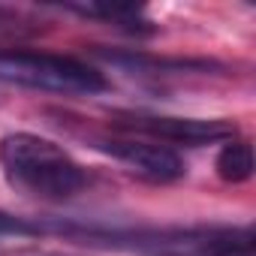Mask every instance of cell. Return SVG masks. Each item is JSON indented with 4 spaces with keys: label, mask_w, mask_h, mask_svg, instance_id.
Instances as JSON below:
<instances>
[{
    "label": "cell",
    "mask_w": 256,
    "mask_h": 256,
    "mask_svg": "<svg viewBox=\"0 0 256 256\" xmlns=\"http://www.w3.org/2000/svg\"><path fill=\"white\" fill-rule=\"evenodd\" d=\"M0 169L10 187L36 202H66L88 187V172L70 151L36 133H6L0 139Z\"/></svg>",
    "instance_id": "cell-1"
},
{
    "label": "cell",
    "mask_w": 256,
    "mask_h": 256,
    "mask_svg": "<svg viewBox=\"0 0 256 256\" xmlns=\"http://www.w3.org/2000/svg\"><path fill=\"white\" fill-rule=\"evenodd\" d=\"M0 82L60 94V96H96L108 90V78L94 64L54 54V52H30V48H6L0 52Z\"/></svg>",
    "instance_id": "cell-2"
},
{
    "label": "cell",
    "mask_w": 256,
    "mask_h": 256,
    "mask_svg": "<svg viewBox=\"0 0 256 256\" xmlns=\"http://www.w3.org/2000/svg\"><path fill=\"white\" fill-rule=\"evenodd\" d=\"M118 133L142 136L166 148H202L229 142L238 136V126L223 118H172V114H114Z\"/></svg>",
    "instance_id": "cell-3"
},
{
    "label": "cell",
    "mask_w": 256,
    "mask_h": 256,
    "mask_svg": "<svg viewBox=\"0 0 256 256\" xmlns=\"http://www.w3.org/2000/svg\"><path fill=\"white\" fill-rule=\"evenodd\" d=\"M90 145L96 151L108 154L112 160L124 163L133 175H139L151 184H175L187 175V163L175 148H166V145L142 139V136L106 133V136H94Z\"/></svg>",
    "instance_id": "cell-4"
},
{
    "label": "cell",
    "mask_w": 256,
    "mask_h": 256,
    "mask_svg": "<svg viewBox=\"0 0 256 256\" xmlns=\"http://www.w3.org/2000/svg\"><path fill=\"white\" fill-rule=\"evenodd\" d=\"M102 64L118 66L130 76H208L220 64L205 58H157L142 52H96Z\"/></svg>",
    "instance_id": "cell-5"
},
{
    "label": "cell",
    "mask_w": 256,
    "mask_h": 256,
    "mask_svg": "<svg viewBox=\"0 0 256 256\" xmlns=\"http://www.w3.org/2000/svg\"><path fill=\"white\" fill-rule=\"evenodd\" d=\"M64 12L90 18V22H102L106 28H114L120 34L130 36H151L157 28L154 22L145 16L142 6H114V4H60Z\"/></svg>",
    "instance_id": "cell-6"
},
{
    "label": "cell",
    "mask_w": 256,
    "mask_h": 256,
    "mask_svg": "<svg viewBox=\"0 0 256 256\" xmlns=\"http://www.w3.org/2000/svg\"><path fill=\"white\" fill-rule=\"evenodd\" d=\"M217 175L226 184H244L253 175V148L244 139H229L217 154Z\"/></svg>",
    "instance_id": "cell-7"
},
{
    "label": "cell",
    "mask_w": 256,
    "mask_h": 256,
    "mask_svg": "<svg viewBox=\"0 0 256 256\" xmlns=\"http://www.w3.org/2000/svg\"><path fill=\"white\" fill-rule=\"evenodd\" d=\"M46 235V223L30 220V217H18L10 211H0V244L4 241H24V238H40Z\"/></svg>",
    "instance_id": "cell-8"
},
{
    "label": "cell",
    "mask_w": 256,
    "mask_h": 256,
    "mask_svg": "<svg viewBox=\"0 0 256 256\" xmlns=\"http://www.w3.org/2000/svg\"><path fill=\"white\" fill-rule=\"evenodd\" d=\"M40 30V24L10 6H0V42H16V40H28Z\"/></svg>",
    "instance_id": "cell-9"
},
{
    "label": "cell",
    "mask_w": 256,
    "mask_h": 256,
    "mask_svg": "<svg viewBox=\"0 0 256 256\" xmlns=\"http://www.w3.org/2000/svg\"><path fill=\"white\" fill-rule=\"evenodd\" d=\"M214 256H253V238L238 241V244H232V247H226V250H220Z\"/></svg>",
    "instance_id": "cell-10"
}]
</instances>
